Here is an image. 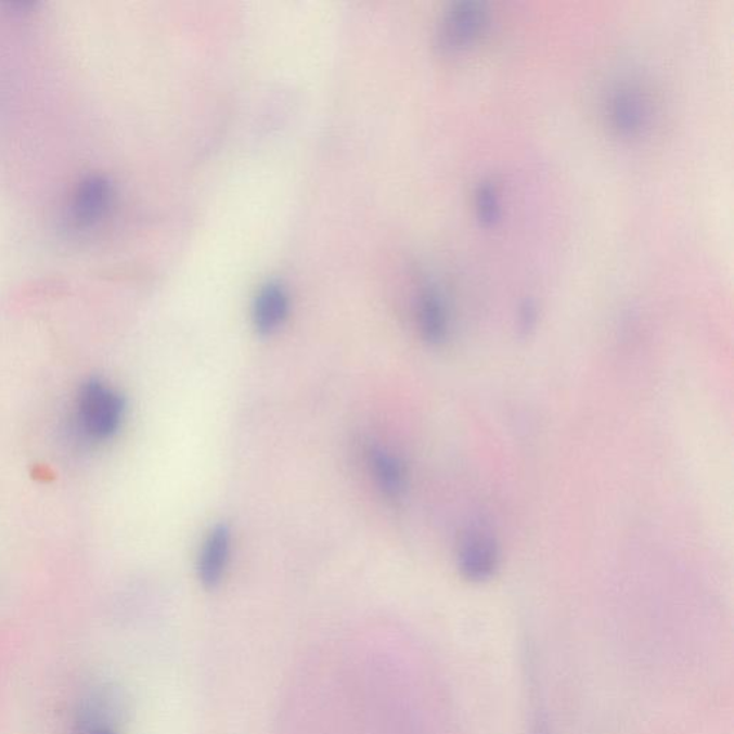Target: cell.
<instances>
[{
  "label": "cell",
  "mask_w": 734,
  "mask_h": 734,
  "mask_svg": "<svg viewBox=\"0 0 734 734\" xmlns=\"http://www.w3.org/2000/svg\"><path fill=\"white\" fill-rule=\"evenodd\" d=\"M127 403L113 386L91 377L79 389L77 398V425L83 438L105 442L121 428Z\"/></svg>",
  "instance_id": "6da1fadb"
},
{
  "label": "cell",
  "mask_w": 734,
  "mask_h": 734,
  "mask_svg": "<svg viewBox=\"0 0 734 734\" xmlns=\"http://www.w3.org/2000/svg\"><path fill=\"white\" fill-rule=\"evenodd\" d=\"M609 128L621 138H640L652 127L653 104L644 89L635 83H618L604 101Z\"/></svg>",
  "instance_id": "7a4b0ae2"
},
{
  "label": "cell",
  "mask_w": 734,
  "mask_h": 734,
  "mask_svg": "<svg viewBox=\"0 0 734 734\" xmlns=\"http://www.w3.org/2000/svg\"><path fill=\"white\" fill-rule=\"evenodd\" d=\"M488 9L476 0L452 3L443 13L436 29V48L443 53H455L478 41L487 29Z\"/></svg>",
  "instance_id": "3957f363"
},
{
  "label": "cell",
  "mask_w": 734,
  "mask_h": 734,
  "mask_svg": "<svg viewBox=\"0 0 734 734\" xmlns=\"http://www.w3.org/2000/svg\"><path fill=\"white\" fill-rule=\"evenodd\" d=\"M500 555L495 538L485 529L474 528L462 540L458 565L466 580L485 582L500 568Z\"/></svg>",
  "instance_id": "277c9868"
},
{
  "label": "cell",
  "mask_w": 734,
  "mask_h": 734,
  "mask_svg": "<svg viewBox=\"0 0 734 734\" xmlns=\"http://www.w3.org/2000/svg\"><path fill=\"white\" fill-rule=\"evenodd\" d=\"M230 555V529L224 524L216 525L208 533L199 555L198 577L206 589H216L224 576Z\"/></svg>",
  "instance_id": "5b68a950"
},
{
  "label": "cell",
  "mask_w": 734,
  "mask_h": 734,
  "mask_svg": "<svg viewBox=\"0 0 734 734\" xmlns=\"http://www.w3.org/2000/svg\"><path fill=\"white\" fill-rule=\"evenodd\" d=\"M417 320L424 339L430 345H442L449 335V311L442 293L433 284L424 287L417 302Z\"/></svg>",
  "instance_id": "8992f818"
},
{
  "label": "cell",
  "mask_w": 734,
  "mask_h": 734,
  "mask_svg": "<svg viewBox=\"0 0 734 734\" xmlns=\"http://www.w3.org/2000/svg\"><path fill=\"white\" fill-rule=\"evenodd\" d=\"M288 296L286 288L278 282L265 284L257 293L253 305V323L260 335H271L286 320Z\"/></svg>",
  "instance_id": "52a82bcc"
},
{
  "label": "cell",
  "mask_w": 734,
  "mask_h": 734,
  "mask_svg": "<svg viewBox=\"0 0 734 734\" xmlns=\"http://www.w3.org/2000/svg\"><path fill=\"white\" fill-rule=\"evenodd\" d=\"M371 465L382 491L391 500H398L404 491V471L400 462L390 453L375 449L371 453Z\"/></svg>",
  "instance_id": "ba28073f"
},
{
  "label": "cell",
  "mask_w": 734,
  "mask_h": 734,
  "mask_svg": "<svg viewBox=\"0 0 734 734\" xmlns=\"http://www.w3.org/2000/svg\"><path fill=\"white\" fill-rule=\"evenodd\" d=\"M475 210L480 222L491 226L501 218V199L492 181L484 180L475 190Z\"/></svg>",
  "instance_id": "9c48e42d"
},
{
  "label": "cell",
  "mask_w": 734,
  "mask_h": 734,
  "mask_svg": "<svg viewBox=\"0 0 734 734\" xmlns=\"http://www.w3.org/2000/svg\"><path fill=\"white\" fill-rule=\"evenodd\" d=\"M538 319L537 306L532 301H525L519 311V329L523 333H529L536 329Z\"/></svg>",
  "instance_id": "30bf717a"
},
{
  "label": "cell",
  "mask_w": 734,
  "mask_h": 734,
  "mask_svg": "<svg viewBox=\"0 0 734 734\" xmlns=\"http://www.w3.org/2000/svg\"><path fill=\"white\" fill-rule=\"evenodd\" d=\"M92 734H115L113 731H108V729H98V731L93 732Z\"/></svg>",
  "instance_id": "8fae6325"
}]
</instances>
